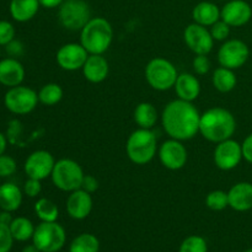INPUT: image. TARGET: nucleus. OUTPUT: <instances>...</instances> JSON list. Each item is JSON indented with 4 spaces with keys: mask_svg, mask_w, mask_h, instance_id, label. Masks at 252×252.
Masks as SVG:
<instances>
[{
    "mask_svg": "<svg viewBox=\"0 0 252 252\" xmlns=\"http://www.w3.org/2000/svg\"><path fill=\"white\" fill-rule=\"evenodd\" d=\"M201 115L193 103L189 101H171L165 106L161 113L162 128L172 139L189 140L199 132Z\"/></svg>",
    "mask_w": 252,
    "mask_h": 252,
    "instance_id": "1",
    "label": "nucleus"
},
{
    "mask_svg": "<svg viewBox=\"0 0 252 252\" xmlns=\"http://www.w3.org/2000/svg\"><path fill=\"white\" fill-rule=\"evenodd\" d=\"M236 129V121L233 113L223 107H213L201 115L199 133L212 143H220L230 139Z\"/></svg>",
    "mask_w": 252,
    "mask_h": 252,
    "instance_id": "2",
    "label": "nucleus"
},
{
    "mask_svg": "<svg viewBox=\"0 0 252 252\" xmlns=\"http://www.w3.org/2000/svg\"><path fill=\"white\" fill-rule=\"evenodd\" d=\"M113 39V29L103 17H93L80 31V43L89 54H103Z\"/></svg>",
    "mask_w": 252,
    "mask_h": 252,
    "instance_id": "3",
    "label": "nucleus"
},
{
    "mask_svg": "<svg viewBox=\"0 0 252 252\" xmlns=\"http://www.w3.org/2000/svg\"><path fill=\"white\" fill-rule=\"evenodd\" d=\"M127 155L132 162L137 165H145L152 161L158 152L157 137L152 129L134 130L128 137L126 144Z\"/></svg>",
    "mask_w": 252,
    "mask_h": 252,
    "instance_id": "4",
    "label": "nucleus"
},
{
    "mask_svg": "<svg viewBox=\"0 0 252 252\" xmlns=\"http://www.w3.org/2000/svg\"><path fill=\"white\" fill-rule=\"evenodd\" d=\"M84 174L83 167L71 159H61L56 161L52 171V182L57 189L64 192H73L81 189Z\"/></svg>",
    "mask_w": 252,
    "mask_h": 252,
    "instance_id": "5",
    "label": "nucleus"
},
{
    "mask_svg": "<svg viewBox=\"0 0 252 252\" xmlns=\"http://www.w3.org/2000/svg\"><path fill=\"white\" fill-rule=\"evenodd\" d=\"M179 73L176 66L165 58H154L145 66V79L154 90L166 91L174 88Z\"/></svg>",
    "mask_w": 252,
    "mask_h": 252,
    "instance_id": "6",
    "label": "nucleus"
},
{
    "mask_svg": "<svg viewBox=\"0 0 252 252\" xmlns=\"http://www.w3.org/2000/svg\"><path fill=\"white\" fill-rule=\"evenodd\" d=\"M66 234L57 221H41L34 228L32 241L41 252H58L65 245Z\"/></svg>",
    "mask_w": 252,
    "mask_h": 252,
    "instance_id": "7",
    "label": "nucleus"
},
{
    "mask_svg": "<svg viewBox=\"0 0 252 252\" xmlns=\"http://www.w3.org/2000/svg\"><path fill=\"white\" fill-rule=\"evenodd\" d=\"M58 19L69 31H81L91 19L90 7L84 0H66L59 6Z\"/></svg>",
    "mask_w": 252,
    "mask_h": 252,
    "instance_id": "8",
    "label": "nucleus"
},
{
    "mask_svg": "<svg viewBox=\"0 0 252 252\" xmlns=\"http://www.w3.org/2000/svg\"><path fill=\"white\" fill-rule=\"evenodd\" d=\"M38 93L29 86H14L9 88L4 96V105L14 115H29L36 108Z\"/></svg>",
    "mask_w": 252,
    "mask_h": 252,
    "instance_id": "9",
    "label": "nucleus"
},
{
    "mask_svg": "<svg viewBox=\"0 0 252 252\" xmlns=\"http://www.w3.org/2000/svg\"><path fill=\"white\" fill-rule=\"evenodd\" d=\"M250 57L248 44L241 39H226L218 51V62L220 66L229 69L241 68Z\"/></svg>",
    "mask_w": 252,
    "mask_h": 252,
    "instance_id": "10",
    "label": "nucleus"
},
{
    "mask_svg": "<svg viewBox=\"0 0 252 252\" xmlns=\"http://www.w3.org/2000/svg\"><path fill=\"white\" fill-rule=\"evenodd\" d=\"M54 164H56V160L51 153L47 150H36V152L31 153L25 161V174L30 179L42 181L51 176Z\"/></svg>",
    "mask_w": 252,
    "mask_h": 252,
    "instance_id": "11",
    "label": "nucleus"
},
{
    "mask_svg": "<svg viewBox=\"0 0 252 252\" xmlns=\"http://www.w3.org/2000/svg\"><path fill=\"white\" fill-rule=\"evenodd\" d=\"M184 38L187 47L194 54H206L208 56L214 46V38L212 37L211 31L206 26L193 24L189 25L185 29Z\"/></svg>",
    "mask_w": 252,
    "mask_h": 252,
    "instance_id": "12",
    "label": "nucleus"
},
{
    "mask_svg": "<svg viewBox=\"0 0 252 252\" xmlns=\"http://www.w3.org/2000/svg\"><path fill=\"white\" fill-rule=\"evenodd\" d=\"M243 159L241 144L231 138L218 143L214 149V162L217 167L224 171L235 169Z\"/></svg>",
    "mask_w": 252,
    "mask_h": 252,
    "instance_id": "13",
    "label": "nucleus"
},
{
    "mask_svg": "<svg viewBox=\"0 0 252 252\" xmlns=\"http://www.w3.org/2000/svg\"><path fill=\"white\" fill-rule=\"evenodd\" d=\"M158 154L162 166L172 171L182 169L187 162V150L181 140L172 138L165 140L160 145Z\"/></svg>",
    "mask_w": 252,
    "mask_h": 252,
    "instance_id": "14",
    "label": "nucleus"
},
{
    "mask_svg": "<svg viewBox=\"0 0 252 252\" xmlns=\"http://www.w3.org/2000/svg\"><path fill=\"white\" fill-rule=\"evenodd\" d=\"M89 53L81 43H66L57 52V63L66 71H75L83 69Z\"/></svg>",
    "mask_w": 252,
    "mask_h": 252,
    "instance_id": "15",
    "label": "nucleus"
},
{
    "mask_svg": "<svg viewBox=\"0 0 252 252\" xmlns=\"http://www.w3.org/2000/svg\"><path fill=\"white\" fill-rule=\"evenodd\" d=\"M252 17V7L245 0H229L220 10V19L230 27H241Z\"/></svg>",
    "mask_w": 252,
    "mask_h": 252,
    "instance_id": "16",
    "label": "nucleus"
},
{
    "mask_svg": "<svg viewBox=\"0 0 252 252\" xmlns=\"http://www.w3.org/2000/svg\"><path fill=\"white\" fill-rule=\"evenodd\" d=\"M66 212L69 216L76 220H83L90 216L93 211V198L91 193L79 189L70 192L65 203Z\"/></svg>",
    "mask_w": 252,
    "mask_h": 252,
    "instance_id": "17",
    "label": "nucleus"
},
{
    "mask_svg": "<svg viewBox=\"0 0 252 252\" xmlns=\"http://www.w3.org/2000/svg\"><path fill=\"white\" fill-rule=\"evenodd\" d=\"M25 79V68L16 58H5L0 61V84L7 88L21 85Z\"/></svg>",
    "mask_w": 252,
    "mask_h": 252,
    "instance_id": "18",
    "label": "nucleus"
},
{
    "mask_svg": "<svg viewBox=\"0 0 252 252\" xmlns=\"http://www.w3.org/2000/svg\"><path fill=\"white\" fill-rule=\"evenodd\" d=\"M81 70L86 80L93 84H98L102 83L108 76L110 65L102 54H89Z\"/></svg>",
    "mask_w": 252,
    "mask_h": 252,
    "instance_id": "19",
    "label": "nucleus"
},
{
    "mask_svg": "<svg viewBox=\"0 0 252 252\" xmlns=\"http://www.w3.org/2000/svg\"><path fill=\"white\" fill-rule=\"evenodd\" d=\"M229 207L236 212H248L252 209V184L239 182L228 191Z\"/></svg>",
    "mask_w": 252,
    "mask_h": 252,
    "instance_id": "20",
    "label": "nucleus"
},
{
    "mask_svg": "<svg viewBox=\"0 0 252 252\" xmlns=\"http://www.w3.org/2000/svg\"><path fill=\"white\" fill-rule=\"evenodd\" d=\"M174 88L179 98L189 101V102L196 100L201 94V83L191 73L179 74Z\"/></svg>",
    "mask_w": 252,
    "mask_h": 252,
    "instance_id": "21",
    "label": "nucleus"
},
{
    "mask_svg": "<svg viewBox=\"0 0 252 252\" xmlns=\"http://www.w3.org/2000/svg\"><path fill=\"white\" fill-rule=\"evenodd\" d=\"M21 189L12 182H5L0 186V209L6 212H16L22 204Z\"/></svg>",
    "mask_w": 252,
    "mask_h": 252,
    "instance_id": "22",
    "label": "nucleus"
},
{
    "mask_svg": "<svg viewBox=\"0 0 252 252\" xmlns=\"http://www.w3.org/2000/svg\"><path fill=\"white\" fill-rule=\"evenodd\" d=\"M192 19L196 24L211 27L220 20V10L211 1H201L192 10Z\"/></svg>",
    "mask_w": 252,
    "mask_h": 252,
    "instance_id": "23",
    "label": "nucleus"
},
{
    "mask_svg": "<svg viewBox=\"0 0 252 252\" xmlns=\"http://www.w3.org/2000/svg\"><path fill=\"white\" fill-rule=\"evenodd\" d=\"M38 0H11L10 15L17 22H27L33 19L39 9Z\"/></svg>",
    "mask_w": 252,
    "mask_h": 252,
    "instance_id": "24",
    "label": "nucleus"
},
{
    "mask_svg": "<svg viewBox=\"0 0 252 252\" xmlns=\"http://www.w3.org/2000/svg\"><path fill=\"white\" fill-rule=\"evenodd\" d=\"M158 116L157 107L150 102H140L133 113L134 122L144 129H152L157 125Z\"/></svg>",
    "mask_w": 252,
    "mask_h": 252,
    "instance_id": "25",
    "label": "nucleus"
},
{
    "mask_svg": "<svg viewBox=\"0 0 252 252\" xmlns=\"http://www.w3.org/2000/svg\"><path fill=\"white\" fill-rule=\"evenodd\" d=\"M212 83H213V86L219 93L226 94L235 89L238 79H236L233 69L219 66L218 69L214 70L213 76H212Z\"/></svg>",
    "mask_w": 252,
    "mask_h": 252,
    "instance_id": "26",
    "label": "nucleus"
},
{
    "mask_svg": "<svg viewBox=\"0 0 252 252\" xmlns=\"http://www.w3.org/2000/svg\"><path fill=\"white\" fill-rule=\"evenodd\" d=\"M12 238L16 241H27L32 239L34 233V228L32 221L25 217H17L12 219L11 224L9 225Z\"/></svg>",
    "mask_w": 252,
    "mask_h": 252,
    "instance_id": "27",
    "label": "nucleus"
},
{
    "mask_svg": "<svg viewBox=\"0 0 252 252\" xmlns=\"http://www.w3.org/2000/svg\"><path fill=\"white\" fill-rule=\"evenodd\" d=\"M100 241L95 235L89 233L76 236L69 246V252H98Z\"/></svg>",
    "mask_w": 252,
    "mask_h": 252,
    "instance_id": "28",
    "label": "nucleus"
},
{
    "mask_svg": "<svg viewBox=\"0 0 252 252\" xmlns=\"http://www.w3.org/2000/svg\"><path fill=\"white\" fill-rule=\"evenodd\" d=\"M63 89L59 84L48 83L38 91V100L44 106H54L63 98Z\"/></svg>",
    "mask_w": 252,
    "mask_h": 252,
    "instance_id": "29",
    "label": "nucleus"
},
{
    "mask_svg": "<svg viewBox=\"0 0 252 252\" xmlns=\"http://www.w3.org/2000/svg\"><path fill=\"white\" fill-rule=\"evenodd\" d=\"M34 213L41 221H57L59 209L53 201L48 198H39L34 203Z\"/></svg>",
    "mask_w": 252,
    "mask_h": 252,
    "instance_id": "30",
    "label": "nucleus"
},
{
    "mask_svg": "<svg viewBox=\"0 0 252 252\" xmlns=\"http://www.w3.org/2000/svg\"><path fill=\"white\" fill-rule=\"evenodd\" d=\"M206 204L212 211H223L226 207H229L228 192L221 191V189H214L209 192L206 197Z\"/></svg>",
    "mask_w": 252,
    "mask_h": 252,
    "instance_id": "31",
    "label": "nucleus"
},
{
    "mask_svg": "<svg viewBox=\"0 0 252 252\" xmlns=\"http://www.w3.org/2000/svg\"><path fill=\"white\" fill-rule=\"evenodd\" d=\"M179 252H208V245L202 236L191 235L182 241Z\"/></svg>",
    "mask_w": 252,
    "mask_h": 252,
    "instance_id": "32",
    "label": "nucleus"
},
{
    "mask_svg": "<svg viewBox=\"0 0 252 252\" xmlns=\"http://www.w3.org/2000/svg\"><path fill=\"white\" fill-rule=\"evenodd\" d=\"M211 34L214 38V41H226L230 34V26L223 20H219L216 24L211 26Z\"/></svg>",
    "mask_w": 252,
    "mask_h": 252,
    "instance_id": "33",
    "label": "nucleus"
},
{
    "mask_svg": "<svg viewBox=\"0 0 252 252\" xmlns=\"http://www.w3.org/2000/svg\"><path fill=\"white\" fill-rule=\"evenodd\" d=\"M15 27L6 20H0V47L9 44L15 39Z\"/></svg>",
    "mask_w": 252,
    "mask_h": 252,
    "instance_id": "34",
    "label": "nucleus"
},
{
    "mask_svg": "<svg viewBox=\"0 0 252 252\" xmlns=\"http://www.w3.org/2000/svg\"><path fill=\"white\" fill-rule=\"evenodd\" d=\"M17 170V164L10 155H0V177H9Z\"/></svg>",
    "mask_w": 252,
    "mask_h": 252,
    "instance_id": "35",
    "label": "nucleus"
},
{
    "mask_svg": "<svg viewBox=\"0 0 252 252\" xmlns=\"http://www.w3.org/2000/svg\"><path fill=\"white\" fill-rule=\"evenodd\" d=\"M192 65H193L194 73L198 75H206L211 70L212 63L206 54H196L193 62H192Z\"/></svg>",
    "mask_w": 252,
    "mask_h": 252,
    "instance_id": "36",
    "label": "nucleus"
},
{
    "mask_svg": "<svg viewBox=\"0 0 252 252\" xmlns=\"http://www.w3.org/2000/svg\"><path fill=\"white\" fill-rule=\"evenodd\" d=\"M12 244H14V238L9 225L0 223V252H9L11 250Z\"/></svg>",
    "mask_w": 252,
    "mask_h": 252,
    "instance_id": "37",
    "label": "nucleus"
},
{
    "mask_svg": "<svg viewBox=\"0 0 252 252\" xmlns=\"http://www.w3.org/2000/svg\"><path fill=\"white\" fill-rule=\"evenodd\" d=\"M42 191V185L39 180L36 179H27V181L25 182L24 185V193L26 194L27 197H31V198H34V197L38 196Z\"/></svg>",
    "mask_w": 252,
    "mask_h": 252,
    "instance_id": "38",
    "label": "nucleus"
},
{
    "mask_svg": "<svg viewBox=\"0 0 252 252\" xmlns=\"http://www.w3.org/2000/svg\"><path fill=\"white\" fill-rule=\"evenodd\" d=\"M81 189L89 192V193H94L98 189V181L95 176L93 175H85L81 182Z\"/></svg>",
    "mask_w": 252,
    "mask_h": 252,
    "instance_id": "39",
    "label": "nucleus"
},
{
    "mask_svg": "<svg viewBox=\"0 0 252 252\" xmlns=\"http://www.w3.org/2000/svg\"><path fill=\"white\" fill-rule=\"evenodd\" d=\"M5 48H6V53L11 58H16V57H20L24 54V44L20 41H17V39H12L9 44L5 46Z\"/></svg>",
    "mask_w": 252,
    "mask_h": 252,
    "instance_id": "40",
    "label": "nucleus"
},
{
    "mask_svg": "<svg viewBox=\"0 0 252 252\" xmlns=\"http://www.w3.org/2000/svg\"><path fill=\"white\" fill-rule=\"evenodd\" d=\"M241 148H243V158L252 164V133L244 139Z\"/></svg>",
    "mask_w": 252,
    "mask_h": 252,
    "instance_id": "41",
    "label": "nucleus"
},
{
    "mask_svg": "<svg viewBox=\"0 0 252 252\" xmlns=\"http://www.w3.org/2000/svg\"><path fill=\"white\" fill-rule=\"evenodd\" d=\"M20 126H21V123L16 120L10 122V127H9V129H7V137H9L10 142L11 143H14L15 137H17V134L20 133V129H21V127H20Z\"/></svg>",
    "mask_w": 252,
    "mask_h": 252,
    "instance_id": "42",
    "label": "nucleus"
},
{
    "mask_svg": "<svg viewBox=\"0 0 252 252\" xmlns=\"http://www.w3.org/2000/svg\"><path fill=\"white\" fill-rule=\"evenodd\" d=\"M39 5L46 9H54V7H59L63 4L64 0H38Z\"/></svg>",
    "mask_w": 252,
    "mask_h": 252,
    "instance_id": "43",
    "label": "nucleus"
},
{
    "mask_svg": "<svg viewBox=\"0 0 252 252\" xmlns=\"http://www.w3.org/2000/svg\"><path fill=\"white\" fill-rule=\"evenodd\" d=\"M12 219L14 218L11 217V212H6V211L0 212V223L5 224V225H10Z\"/></svg>",
    "mask_w": 252,
    "mask_h": 252,
    "instance_id": "44",
    "label": "nucleus"
},
{
    "mask_svg": "<svg viewBox=\"0 0 252 252\" xmlns=\"http://www.w3.org/2000/svg\"><path fill=\"white\" fill-rule=\"evenodd\" d=\"M7 147V138L4 133L0 132V155L5 154V150Z\"/></svg>",
    "mask_w": 252,
    "mask_h": 252,
    "instance_id": "45",
    "label": "nucleus"
},
{
    "mask_svg": "<svg viewBox=\"0 0 252 252\" xmlns=\"http://www.w3.org/2000/svg\"><path fill=\"white\" fill-rule=\"evenodd\" d=\"M21 252H41L38 250V248H37L34 244H31V245H27L25 246L24 250H22Z\"/></svg>",
    "mask_w": 252,
    "mask_h": 252,
    "instance_id": "46",
    "label": "nucleus"
},
{
    "mask_svg": "<svg viewBox=\"0 0 252 252\" xmlns=\"http://www.w3.org/2000/svg\"><path fill=\"white\" fill-rule=\"evenodd\" d=\"M244 252H252V249H249V250H246V251H244Z\"/></svg>",
    "mask_w": 252,
    "mask_h": 252,
    "instance_id": "47",
    "label": "nucleus"
}]
</instances>
